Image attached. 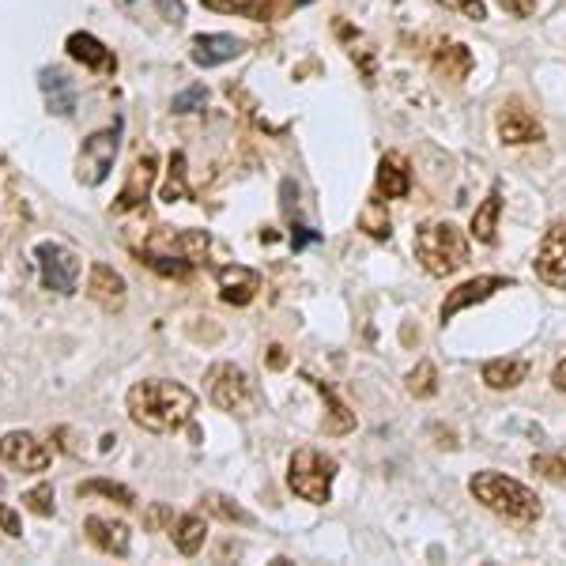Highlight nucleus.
Wrapping results in <instances>:
<instances>
[{
	"label": "nucleus",
	"instance_id": "1",
	"mask_svg": "<svg viewBox=\"0 0 566 566\" xmlns=\"http://www.w3.org/2000/svg\"><path fill=\"white\" fill-rule=\"evenodd\" d=\"M125 412L140 431L148 434H175L193 419L197 392L170 378H144L125 392Z\"/></svg>",
	"mask_w": 566,
	"mask_h": 566
},
{
	"label": "nucleus",
	"instance_id": "2",
	"mask_svg": "<svg viewBox=\"0 0 566 566\" xmlns=\"http://www.w3.org/2000/svg\"><path fill=\"white\" fill-rule=\"evenodd\" d=\"M469 491L483 510H491L510 525H536L544 517V502L536 499V491L525 488L522 480L506 476V472L483 469L469 480Z\"/></svg>",
	"mask_w": 566,
	"mask_h": 566
},
{
	"label": "nucleus",
	"instance_id": "3",
	"mask_svg": "<svg viewBox=\"0 0 566 566\" xmlns=\"http://www.w3.org/2000/svg\"><path fill=\"white\" fill-rule=\"evenodd\" d=\"M208 245V231H193V227H159V231L151 234L148 242H144L140 258L148 269L163 272V276H189L193 272V264L205 261Z\"/></svg>",
	"mask_w": 566,
	"mask_h": 566
},
{
	"label": "nucleus",
	"instance_id": "4",
	"mask_svg": "<svg viewBox=\"0 0 566 566\" xmlns=\"http://www.w3.org/2000/svg\"><path fill=\"white\" fill-rule=\"evenodd\" d=\"M416 261L423 264L427 276H453L458 269L469 264V239L458 223L450 219H434V223H423L416 227Z\"/></svg>",
	"mask_w": 566,
	"mask_h": 566
},
{
	"label": "nucleus",
	"instance_id": "5",
	"mask_svg": "<svg viewBox=\"0 0 566 566\" xmlns=\"http://www.w3.org/2000/svg\"><path fill=\"white\" fill-rule=\"evenodd\" d=\"M333 480H336V461L322 450H295V458L287 464V488L295 491L303 502L325 506L333 495Z\"/></svg>",
	"mask_w": 566,
	"mask_h": 566
},
{
	"label": "nucleus",
	"instance_id": "6",
	"mask_svg": "<svg viewBox=\"0 0 566 566\" xmlns=\"http://www.w3.org/2000/svg\"><path fill=\"white\" fill-rule=\"evenodd\" d=\"M208 400L234 416H253L261 405L253 378L242 367H234V363H216V367L208 370Z\"/></svg>",
	"mask_w": 566,
	"mask_h": 566
},
{
	"label": "nucleus",
	"instance_id": "7",
	"mask_svg": "<svg viewBox=\"0 0 566 566\" xmlns=\"http://www.w3.org/2000/svg\"><path fill=\"white\" fill-rule=\"evenodd\" d=\"M34 261H39L45 291H53V295H76V291H80V272H84V261H80L69 245L39 242V245H34Z\"/></svg>",
	"mask_w": 566,
	"mask_h": 566
},
{
	"label": "nucleus",
	"instance_id": "8",
	"mask_svg": "<svg viewBox=\"0 0 566 566\" xmlns=\"http://www.w3.org/2000/svg\"><path fill=\"white\" fill-rule=\"evenodd\" d=\"M117 148H122V122H114L109 129L91 133L84 148H80V181L84 186H103L109 170H114Z\"/></svg>",
	"mask_w": 566,
	"mask_h": 566
},
{
	"label": "nucleus",
	"instance_id": "9",
	"mask_svg": "<svg viewBox=\"0 0 566 566\" xmlns=\"http://www.w3.org/2000/svg\"><path fill=\"white\" fill-rule=\"evenodd\" d=\"M533 269L547 287L566 291V219H555V223L544 231L541 245H536Z\"/></svg>",
	"mask_w": 566,
	"mask_h": 566
},
{
	"label": "nucleus",
	"instance_id": "10",
	"mask_svg": "<svg viewBox=\"0 0 566 566\" xmlns=\"http://www.w3.org/2000/svg\"><path fill=\"white\" fill-rule=\"evenodd\" d=\"M0 461L8 469H20V472H45L53 461V453L45 450V442H39L31 431H8L0 438Z\"/></svg>",
	"mask_w": 566,
	"mask_h": 566
},
{
	"label": "nucleus",
	"instance_id": "11",
	"mask_svg": "<svg viewBox=\"0 0 566 566\" xmlns=\"http://www.w3.org/2000/svg\"><path fill=\"white\" fill-rule=\"evenodd\" d=\"M506 287H514V280H510V276H476V280L461 283V287H453L450 295H446V303H442V310H438V317H442V325L453 322L461 310H469V306H476V303H488L495 291H506Z\"/></svg>",
	"mask_w": 566,
	"mask_h": 566
},
{
	"label": "nucleus",
	"instance_id": "12",
	"mask_svg": "<svg viewBox=\"0 0 566 566\" xmlns=\"http://www.w3.org/2000/svg\"><path fill=\"white\" fill-rule=\"evenodd\" d=\"M495 129H499V140L502 144H514V148L544 140V125L536 122V117L528 114L522 103H502L499 117H495Z\"/></svg>",
	"mask_w": 566,
	"mask_h": 566
},
{
	"label": "nucleus",
	"instance_id": "13",
	"mask_svg": "<svg viewBox=\"0 0 566 566\" xmlns=\"http://www.w3.org/2000/svg\"><path fill=\"white\" fill-rule=\"evenodd\" d=\"M87 298L103 306L106 314H117V310H125V303H129V287H125V276L109 269V264L95 261V264H91V272H87Z\"/></svg>",
	"mask_w": 566,
	"mask_h": 566
},
{
	"label": "nucleus",
	"instance_id": "14",
	"mask_svg": "<svg viewBox=\"0 0 566 566\" xmlns=\"http://www.w3.org/2000/svg\"><path fill=\"white\" fill-rule=\"evenodd\" d=\"M216 283L227 306H250L261 291V272L250 264H223V269H216Z\"/></svg>",
	"mask_w": 566,
	"mask_h": 566
},
{
	"label": "nucleus",
	"instance_id": "15",
	"mask_svg": "<svg viewBox=\"0 0 566 566\" xmlns=\"http://www.w3.org/2000/svg\"><path fill=\"white\" fill-rule=\"evenodd\" d=\"M84 533L87 541L98 547V552L114 555V559H129L133 552V533L125 522H114V517H103V514H91L84 522Z\"/></svg>",
	"mask_w": 566,
	"mask_h": 566
},
{
	"label": "nucleus",
	"instance_id": "16",
	"mask_svg": "<svg viewBox=\"0 0 566 566\" xmlns=\"http://www.w3.org/2000/svg\"><path fill=\"white\" fill-rule=\"evenodd\" d=\"M245 42L234 39V34H197L193 45H189V61L197 69H216V65H227V61L242 57Z\"/></svg>",
	"mask_w": 566,
	"mask_h": 566
},
{
	"label": "nucleus",
	"instance_id": "17",
	"mask_svg": "<svg viewBox=\"0 0 566 566\" xmlns=\"http://www.w3.org/2000/svg\"><path fill=\"white\" fill-rule=\"evenodd\" d=\"M155 167H159V159H155V155H140V159L133 163L129 181H125V189H122V193H117V200H114L117 212H133V208H140L144 200L151 197Z\"/></svg>",
	"mask_w": 566,
	"mask_h": 566
},
{
	"label": "nucleus",
	"instance_id": "18",
	"mask_svg": "<svg viewBox=\"0 0 566 566\" xmlns=\"http://www.w3.org/2000/svg\"><path fill=\"white\" fill-rule=\"evenodd\" d=\"M65 50H69L72 61H80V65L91 69V72H114L117 69L114 53H109L106 45L98 42L95 34H87V31H72L69 42H65Z\"/></svg>",
	"mask_w": 566,
	"mask_h": 566
},
{
	"label": "nucleus",
	"instance_id": "19",
	"mask_svg": "<svg viewBox=\"0 0 566 566\" xmlns=\"http://www.w3.org/2000/svg\"><path fill=\"white\" fill-rule=\"evenodd\" d=\"M412 189V170H408V159L397 151H389L386 159L378 163V197L386 200H397V197H408Z\"/></svg>",
	"mask_w": 566,
	"mask_h": 566
},
{
	"label": "nucleus",
	"instance_id": "20",
	"mask_svg": "<svg viewBox=\"0 0 566 566\" xmlns=\"http://www.w3.org/2000/svg\"><path fill=\"white\" fill-rule=\"evenodd\" d=\"M499 216H502V186L495 181L491 186V193L483 197V205L472 212V223H469V234L476 242H483V245H495V239H499Z\"/></svg>",
	"mask_w": 566,
	"mask_h": 566
},
{
	"label": "nucleus",
	"instance_id": "21",
	"mask_svg": "<svg viewBox=\"0 0 566 566\" xmlns=\"http://www.w3.org/2000/svg\"><path fill=\"white\" fill-rule=\"evenodd\" d=\"M483 386L488 389H517L528 378V363L525 359H488L480 370Z\"/></svg>",
	"mask_w": 566,
	"mask_h": 566
},
{
	"label": "nucleus",
	"instance_id": "22",
	"mask_svg": "<svg viewBox=\"0 0 566 566\" xmlns=\"http://www.w3.org/2000/svg\"><path fill=\"white\" fill-rule=\"evenodd\" d=\"M170 541L181 555H197L208 541V522L200 514H181L175 525H170Z\"/></svg>",
	"mask_w": 566,
	"mask_h": 566
},
{
	"label": "nucleus",
	"instance_id": "23",
	"mask_svg": "<svg viewBox=\"0 0 566 566\" xmlns=\"http://www.w3.org/2000/svg\"><path fill=\"white\" fill-rule=\"evenodd\" d=\"M434 72H438V76H446V80H464V76H469V72H472L469 45H461V42L442 45V50L434 53Z\"/></svg>",
	"mask_w": 566,
	"mask_h": 566
},
{
	"label": "nucleus",
	"instance_id": "24",
	"mask_svg": "<svg viewBox=\"0 0 566 566\" xmlns=\"http://www.w3.org/2000/svg\"><path fill=\"white\" fill-rule=\"evenodd\" d=\"M306 381H310V386H314L317 392H322V400L328 405V423H325V431H328V434H348L352 427H355V412H352V408L344 405V400L336 397V392L328 389L325 381H314V378H306Z\"/></svg>",
	"mask_w": 566,
	"mask_h": 566
},
{
	"label": "nucleus",
	"instance_id": "25",
	"mask_svg": "<svg viewBox=\"0 0 566 566\" xmlns=\"http://www.w3.org/2000/svg\"><path fill=\"white\" fill-rule=\"evenodd\" d=\"M200 502H205L208 514L223 517V522H231V525H253V514H250V510H242L231 495H219V491H208V495L200 499Z\"/></svg>",
	"mask_w": 566,
	"mask_h": 566
},
{
	"label": "nucleus",
	"instance_id": "26",
	"mask_svg": "<svg viewBox=\"0 0 566 566\" xmlns=\"http://www.w3.org/2000/svg\"><path fill=\"white\" fill-rule=\"evenodd\" d=\"M76 495L80 499H87V495H106V499H114V502H122V506H136V495L125 483H114V480H84V483H76Z\"/></svg>",
	"mask_w": 566,
	"mask_h": 566
},
{
	"label": "nucleus",
	"instance_id": "27",
	"mask_svg": "<svg viewBox=\"0 0 566 566\" xmlns=\"http://www.w3.org/2000/svg\"><path fill=\"white\" fill-rule=\"evenodd\" d=\"M42 91L50 95L53 114H61V117H69V114H72V91H69V80L61 76V72H50V69H45V72H42Z\"/></svg>",
	"mask_w": 566,
	"mask_h": 566
},
{
	"label": "nucleus",
	"instance_id": "28",
	"mask_svg": "<svg viewBox=\"0 0 566 566\" xmlns=\"http://www.w3.org/2000/svg\"><path fill=\"white\" fill-rule=\"evenodd\" d=\"M359 227H363V231L370 234V239H381V242H386L389 234H392V227H389V216H386V205H381L378 197H374V200H367V208H363V212H359Z\"/></svg>",
	"mask_w": 566,
	"mask_h": 566
},
{
	"label": "nucleus",
	"instance_id": "29",
	"mask_svg": "<svg viewBox=\"0 0 566 566\" xmlns=\"http://www.w3.org/2000/svg\"><path fill=\"white\" fill-rule=\"evenodd\" d=\"M408 392H412V397H419V400H427V397H434L438 392V370H434V363L431 359H423L419 363V367L408 374Z\"/></svg>",
	"mask_w": 566,
	"mask_h": 566
},
{
	"label": "nucleus",
	"instance_id": "30",
	"mask_svg": "<svg viewBox=\"0 0 566 566\" xmlns=\"http://www.w3.org/2000/svg\"><path fill=\"white\" fill-rule=\"evenodd\" d=\"M23 506L31 510V514H39V517H53V510H57V506H53V483H50V480H42L39 488L27 491V495H23Z\"/></svg>",
	"mask_w": 566,
	"mask_h": 566
},
{
	"label": "nucleus",
	"instance_id": "31",
	"mask_svg": "<svg viewBox=\"0 0 566 566\" xmlns=\"http://www.w3.org/2000/svg\"><path fill=\"white\" fill-rule=\"evenodd\" d=\"M189 197V186H186V155H175L170 159V181L163 189V200H181Z\"/></svg>",
	"mask_w": 566,
	"mask_h": 566
},
{
	"label": "nucleus",
	"instance_id": "32",
	"mask_svg": "<svg viewBox=\"0 0 566 566\" xmlns=\"http://www.w3.org/2000/svg\"><path fill=\"white\" fill-rule=\"evenodd\" d=\"M438 4H446L450 12L469 15V20H476V23L488 20V4H483V0H438Z\"/></svg>",
	"mask_w": 566,
	"mask_h": 566
},
{
	"label": "nucleus",
	"instance_id": "33",
	"mask_svg": "<svg viewBox=\"0 0 566 566\" xmlns=\"http://www.w3.org/2000/svg\"><path fill=\"white\" fill-rule=\"evenodd\" d=\"M208 103V91L205 87H189L181 91V95L175 98V114H193V109H200Z\"/></svg>",
	"mask_w": 566,
	"mask_h": 566
},
{
	"label": "nucleus",
	"instance_id": "34",
	"mask_svg": "<svg viewBox=\"0 0 566 566\" xmlns=\"http://www.w3.org/2000/svg\"><path fill=\"white\" fill-rule=\"evenodd\" d=\"M205 4L216 12H258L261 0H205Z\"/></svg>",
	"mask_w": 566,
	"mask_h": 566
},
{
	"label": "nucleus",
	"instance_id": "35",
	"mask_svg": "<svg viewBox=\"0 0 566 566\" xmlns=\"http://www.w3.org/2000/svg\"><path fill=\"white\" fill-rule=\"evenodd\" d=\"M0 528H4L8 536H23V522H20V514H15L12 506H4V502H0Z\"/></svg>",
	"mask_w": 566,
	"mask_h": 566
},
{
	"label": "nucleus",
	"instance_id": "36",
	"mask_svg": "<svg viewBox=\"0 0 566 566\" xmlns=\"http://www.w3.org/2000/svg\"><path fill=\"white\" fill-rule=\"evenodd\" d=\"M502 8H506L514 20H528V15L536 12V0H499Z\"/></svg>",
	"mask_w": 566,
	"mask_h": 566
},
{
	"label": "nucleus",
	"instance_id": "37",
	"mask_svg": "<svg viewBox=\"0 0 566 566\" xmlns=\"http://www.w3.org/2000/svg\"><path fill=\"white\" fill-rule=\"evenodd\" d=\"M306 242H322V234L310 231V227H295V231H291V245H295V250H303Z\"/></svg>",
	"mask_w": 566,
	"mask_h": 566
},
{
	"label": "nucleus",
	"instance_id": "38",
	"mask_svg": "<svg viewBox=\"0 0 566 566\" xmlns=\"http://www.w3.org/2000/svg\"><path fill=\"white\" fill-rule=\"evenodd\" d=\"M280 193H283V212H287L291 216V208H295L298 205V186H295V181H283V186H280Z\"/></svg>",
	"mask_w": 566,
	"mask_h": 566
},
{
	"label": "nucleus",
	"instance_id": "39",
	"mask_svg": "<svg viewBox=\"0 0 566 566\" xmlns=\"http://www.w3.org/2000/svg\"><path fill=\"white\" fill-rule=\"evenodd\" d=\"M159 8H163V15H167L170 23H181V20H186V8H181L178 0H159Z\"/></svg>",
	"mask_w": 566,
	"mask_h": 566
},
{
	"label": "nucleus",
	"instance_id": "40",
	"mask_svg": "<svg viewBox=\"0 0 566 566\" xmlns=\"http://www.w3.org/2000/svg\"><path fill=\"white\" fill-rule=\"evenodd\" d=\"M552 386L566 392V355H563L559 363H555V370H552Z\"/></svg>",
	"mask_w": 566,
	"mask_h": 566
},
{
	"label": "nucleus",
	"instance_id": "41",
	"mask_svg": "<svg viewBox=\"0 0 566 566\" xmlns=\"http://www.w3.org/2000/svg\"><path fill=\"white\" fill-rule=\"evenodd\" d=\"M269 352H272V355H269V359H272V367H283V363H287V359H283V348H280V344H272Z\"/></svg>",
	"mask_w": 566,
	"mask_h": 566
},
{
	"label": "nucleus",
	"instance_id": "42",
	"mask_svg": "<svg viewBox=\"0 0 566 566\" xmlns=\"http://www.w3.org/2000/svg\"><path fill=\"white\" fill-rule=\"evenodd\" d=\"M0 491H4V480H0Z\"/></svg>",
	"mask_w": 566,
	"mask_h": 566
}]
</instances>
